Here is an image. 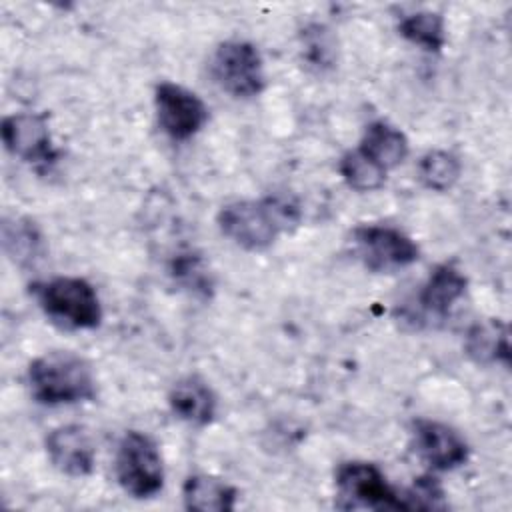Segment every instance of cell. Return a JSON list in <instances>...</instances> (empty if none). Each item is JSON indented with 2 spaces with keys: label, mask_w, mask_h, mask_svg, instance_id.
Masks as SVG:
<instances>
[{
  "label": "cell",
  "mask_w": 512,
  "mask_h": 512,
  "mask_svg": "<svg viewBox=\"0 0 512 512\" xmlns=\"http://www.w3.org/2000/svg\"><path fill=\"white\" fill-rule=\"evenodd\" d=\"M28 386L34 400L48 406L86 402L96 396L92 366L68 350H52L32 360Z\"/></svg>",
  "instance_id": "7a4b0ae2"
},
{
  "label": "cell",
  "mask_w": 512,
  "mask_h": 512,
  "mask_svg": "<svg viewBox=\"0 0 512 512\" xmlns=\"http://www.w3.org/2000/svg\"><path fill=\"white\" fill-rule=\"evenodd\" d=\"M46 452L56 470L68 476H88L94 470L96 450L86 428L66 424L46 436Z\"/></svg>",
  "instance_id": "8fae6325"
},
{
  "label": "cell",
  "mask_w": 512,
  "mask_h": 512,
  "mask_svg": "<svg viewBox=\"0 0 512 512\" xmlns=\"http://www.w3.org/2000/svg\"><path fill=\"white\" fill-rule=\"evenodd\" d=\"M182 498L188 510L228 512L236 504V488L216 476L194 474L184 482Z\"/></svg>",
  "instance_id": "9a60e30c"
},
{
  "label": "cell",
  "mask_w": 512,
  "mask_h": 512,
  "mask_svg": "<svg viewBox=\"0 0 512 512\" xmlns=\"http://www.w3.org/2000/svg\"><path fill=\"white\" fill-rule=\"evenodd\" d=\"M464 348L466 354L478 364H508L510 360L508 332L506 326L498 320L474 324L466 336Z\"/></svg>",
  "instance_id": "2e32d148"
},
{
  "label": "cell",
  "mask_w": 512,
  "mask_h": 512,
  "mask_svg": "<svg viewBox=\"0 0 512 512\" xmlns=\"http://www.w3.org/2000/svg\"><path fill=\"white\" fill-rule=\"evenodd\" d=\"M300 224V206L288 194H270L260 200H238L218 212L220 232L244 250H264Z\"/></svg>",
  "instance_id": "6da1fadb"
},
{
  "label": "cell",
  "mask_w": 512,
  "mask_h": 512,
  "mask_svg": "<svg viewBox=\"0 0 512 512\" xmlns=\"http://www.w3.org/2000/svg\"><path fill=\"white\" fill-rule=\"evenodd\" d=\"M412 436L418 458L432 470H454L468 460L466 440L442 422L416 420Z\"/></svg>",
  "instance_id": "30bf717a"
},
{
  "label": "cell",
  "mask_w": 512,
  "mask_h": 512,
  "mask_svg": "<svg viewBox=\"0 0 512 512\" xmlns=\"http://www.w3.org/2000/svg\"><path fill=\"white\" fill-rule=\"evenodd\" d=\"M172 412L194 426H206L216 416V394L200 376H186L174 382L168 394Z\"/></svg>",
  "instance_id": "7c38bea8"
},
{
  "label": "cell",
  "mask_w": 512,
  "mask_h": 512,
  "mask_svg": "<svg viewBox=\"0 0 512 512\" xmlns=\"http://www.w3.org/2000/svg\"><path fill=\"white\" fill-rule=\"evenodd\" d=\"M398 32L408 42L422 46L424 50H430V52H438L446 42L442 16L428 10L404 16L398 24Z\"/></svg>",
  "instance_id": "e0dca14e"
},
{
  "label": "cell",
  "mask_w": 512,
  "mask_h": 512,
  "mask_svg": "<svg viewBox=\"0 0 512 512\" xmlns=\"http://www.w3.org/2000/svg\"><path fill=\"white\" fill-rule=\"evenodd\" d=\"M0 132L6 150L28 164L50 166L58 158L44 114L20 112L6 116Z\"/></svg>",
  "instance_id": "9c48e42d"
},
{
  "label": "cell",
  "mask_w": 512,
  "mask_h": 512,
  "mask_svg": "<svg viewBox=\"0 0 512 512\" xmlns=\"http://www.w3.org/2000/svg\"><path fill=\"white\" fill-rule=\"evenodd\" d=\"M358 150L388 172L408 156V138L396 126L376 120L366 126Z\"/></svg>",
  "instance_id": "5bb4252c"
},
{
  "label": "cell",
  "mask_w": 512,
  "mask_h": 512,
  "mask_svg": "<svg viewBox=\"0 0 512 512\" xmlns=\"http://www.w3.org/2000/svg\"><path fill=\"white\" fill-rule=\"evenodd\" d=\"M44 314L68 330H92L102 320V306L90 282L76 276H58L34 284Z\"/></svg>",
  "instance_id": "3957f363"
},
{
  "label": "cell",
  "mask_w": 512,
  "mask_h": 512,
  "mask_svg": "<svg viewBox=\"0 0 512 512\" xmlns=\"http://www.w3.org/2000/svg\"><path fill=\"white\" fill-rule=\"evenodd\" d=\"M460 170L462 166L458 156L446 150H432L422 156L418 164V178L426 188L444 192L456 184Z\"/></svg>",
  "instance_id": "ac0fdd59"
},
{
  "label": "cell",
  "mask_w": 512,
  "mask_h": 512,
  "mask_svg": "<svg viewBox=\"0 0 512 512\" xmlns=\"http://www.w3.org/2000/svg\"><path fill=\"white\" fill-rule=\"evenodd\" d=\"M466 276L452 264H440L432 270L426 284L420 290L418 304L430 316L444 318L454 302H458L466 292Z\"/></svg>",
  "instance_id": "4fadbf2b"
},
{
  "label": "cell",
  "mask_w": 512,
  "mask_h": 512,
  "mask_svg": "<svg viewBox=\"0 0 512 512\" xmlns=\"http://www.w3.org/2000/svg\"><path fill=\"white\" fill-rule=\"evenodd\" d=\"M336 506L344 510H402L400 492L394 490L382 470L370 462H342L334 474Z\"/></svg>",
  "instance_id": "8992f818"
},
{
  "label": "cell",
  "mask_w": 512,
  "mask_h": 512,
  "mask_svg": "<svg viewBox=\"0 0 512 512\" xmlns=\"http://www.w3.org/2000/svg\"><path fill=\"white\" fill-rule=\"evenodd\" d=\"M344 182L356 192H372L378 190L386 180V170L364 156L358 148L342 156L338 166Z\"/></svg>",
  "instance_id": "d6986e66"
},
{
  "label": "cell",
  "mask_w": 512,
  "mask_h": 512,
  "mask_svg": "<svg viewBox=\"0 0 512 512\" xmlns=\"http://www.w3.org/2000/svg\"><path fill=\"white\" fill-rule=\"evenodd\" d=\"M154 106L160 128L172 140L192 138L208 120V108L200 96L174 82H160L156 86Z\"/></svg>",
  "instance_id": "ba28073f"
},
{
  "label": "cell",
  "mask_w": 512,
  "mask_h": 512,
  "mask_svg": "<svg viewBox=\"0 0 512 512\" xmlns=\"http://www.w3.org/2000/svg\"><path fill=\"white\" fill-rule=\"evenodd\" d=\"M302 42H304V56L310 64H314L316 68H326L334 64V40L324 26L320 24L310 26L304 32Z\"/></svg>",
  "instance_id": "7402d4cb"
},
{
  "label": "cell",
  "mask_w": 512,
  "mask_h": 512,
  "mask_svg": "<svg viewBox=\"0 0 512 512\" xmlns=\"http://www.w3.org/2000/svg\"><path fill=\"white\" fill-rule=\"evenodd\" d=\"M116 478L134 498H150L164 484V464L156 442L138 430L122 436L116 452Z\"/></svg>",
  "instance_id": "277c9868"
},
{
  "label": "cell",
  "mask_w": 512,
  "mask_h": 512,
  "mask_svg": "<svg viewBox=\"0 0 512 512\" xmlns=\"http://www.w3.org/2000/svg\"><path fill=\"white\" fill-rule=\"evenodd\" d=\"M214 82L234 98H252L264 90V62L258 48L246 40L222 42L210 60Z\"/></svg>",
  "instance_id": "5b68a950"
},
{
  "label": "cell",
  "mask_w": 512,
  "mask_h": 512,
  "mask_svg": "<svg viewBox=\"0 0 512 512\" xmlns=\"http://www.w3.org/2000/svg\"><path fill=\"white\" fill-rule=\"evenodd\" d=\"M400 506L402 510H444L448 502L436 478L420 476L410 488L400 492Z\"/></svg>",
  "instance_id": "44dd1931"
},
{
  "label": "cell",
  "mask_w": 512,
  "mask_h": 512,
  "mask_svg": "<svg viewBox=\"0 0 512 512\" xmlns=\"http://www.w3.org/2000/svg\"><path fill=\"white\" fill-rule=\"evenodd\" d=\"M172 272H174V278L184 284L186 288H192V290H200V292H208L210 290V278L206 274V268L202 266L200 258L198 256H182L174 262L172 266Z\"/></svg>",
  "instance_id": "603a6c76"
},
{
  "label": "cell",
  "mask_w": 512,
  "mask_h": 512,
  "mask_svg": "<svg viewBox=\"0 0 512 512\" xmlns=\"http://www.w3.org/2000/svg\"><path fill=\"white\" fill-rule=\"evenodd\" d=\"M362 264L372 272H394L418 260V246L402 230L386 224H362L352 232Z\"/></svg>",
  "instance_id": "52a82bcc"
},
{
  "label": "cell",
  "mask_w": 512,
  "mask_h": 512,
  "mask_svg": "<svg viewBox=\"0 0 512 512\" xmlns=\"http://www.w3.org/2000/svg\"><path fill=\"white\" fill-rule=\"evenodd\" d=\"M2 234H4L6 252L20 264L30 262L38 256L42 238L32 222H26V220H14V224L4 222Z\"/></svg>",
  "instance_id": "ffe728a7"
}]
</instances>
